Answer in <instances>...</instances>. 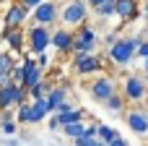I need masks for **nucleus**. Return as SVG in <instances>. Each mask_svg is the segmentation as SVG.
Returning <instances> with one entry per match:
<instances>
[{
  "mask_svg": "<svg viewBox=\"0 0 148 146\" xmlns=\"http://www.w3.org/2000/svg\"><path fill=\"white\" fill-rule=\"evenodd\" d=\"M143 71H148V57H146V60H143Z\"/></svg>",
  "mask_w": 148,
  "mask_h": 146,
  "instance_id": "nucleus-39",
  "label": "nucleus"
},
{
  "mask_svg": "<svg viewBox=\"0 0 148 146\" xmlns=\"http://www.w3.org/2000/svg\"><path fill=\"white\" fill-rule=\"evenodd\" d=\"M114 3H117V0H101V5L94 8V13H96L99 18H112V16H114Z\"/></svg>",
  "mask_w": 148,
  "mask_h": 146,
  "instance_id": "nucleus-23",
  "label": "nucleus"
},
{
  "mask_svg": "<svg viewBox=\"0 0 148 146\" xmlns=\"http://www.w3.org/2000/svg\"><path fill=\"white\" fill-rule=\"evenodd\" d=\"M73 68L78 76H94L101 71V57L99 55H73Z\"/></svg>",
  "mask_w": 148,
  "mask_h": 146,
  "instance_id": "nucleus-10",
  "label": "nucleus"
},
{
  "mask_svg": "<svg viewBox=\"0 0 148 146\" xmlns=\"http://www.w3.org/2000/svg\"><path fill=\"white\" fill-rule=\"evenodd\" d=\"M107 146H130V144H127V141H125L122 136H117V138H114L112 144H107Z\"/></svg>",
  "mask_w": 148,
  "mask_h": 146,
  "instance_id": "nucleus-34",
  "label": "nucleus"
},
{
  "mask_svg": "<svg viewBox=\"0 0 148 146\" xmlns=\"http://www.w3.org/2000/svg\"><path fill=\"white\" fill-rule=\"evenodd\" d=\"M120 91L125 94V99H127L130 104H140V102L148 97V84L143 81V76L130 73V76L122 81V89H120Z\"/></svg>",
  "mask_w": 148,
  "mask_h": 146,
  "instance_id": "nucleus-4",
  "label": "nucleus"
},
{
  "mask_svg": "<svg viewBox=\"0 0 148 146\" xmlns=\"http://www.w3.org/2000/svg\"><path fill=\"white\" fill-rule=\"evenodd\" d=\"M122 118H125V123H127V128L133 133H138V136L148 133V110L146 107H130V110L122 112Z\"/></svg>",
  "mask_w": 148,
  "mask_h": 146,
  "instance_id": "nucleus-8",
  "label": "nucleus"
},
{
  "mask_svg": "<svg viewBox=\"0 0 148 146\" xmlns=\"http://www.w3.org/2000/svg\"><path fill=\"white\" fill-rule=\"evenodd\" d=\"M47 115H49L47 99H31L29 102V123H42Z\"/></svg>",
  "mask_w": 148,
  "mask_h": 146,
  "instance_id": "nucleus-15",
  "label": "nucleus"
},
{
  "mask_svg": "<svg viewBox=\"0 0 148 146\" xmlns=\"http://www.w3.org/2000/svg\"><path fill=\"white\" fill-rule=\"evenodd\" d=\"M62 102H68V89H65V86H52V89H49V94H47L49 115H52V112H57V107H60Z\"/></svg>",
  "mask_w": 148,
  "mask_h": 146,
  "instance_id": "nucleus-16",
  "label": "nucleus"
},
{
  "mask_svg": "<svg viewBox=\"0 0 148 146\" xmlns=\"http://www.w3.org/2000/svg\"><path fill=\"white\" fill-rule=\"evenodd\" d=\"M49 131H62V123H60L57 112H52V118H49Z\"/></svg>",
  "mask_w": 148,
  "mask_h": 146,
  "instance_id": "nucleus-28",
  "label": "nucleus"
},
{
  "mask_svg": "<svg viewBox=\"0 0 148 146\" xmlns=\"http://www.w3.org/2000/svg\"><path fill=\"white\" fill-rule=\"evenodd\" d=\"M60 18H62V24L68 29L86 24V18H88V3L86 0H70V3H65L62 10H60Z\"/></svg>",
  "mask_w": 148,
  "mask_h": 146,
  "instance_id": "nucleus-3",
  "label": "nucleus"
},
{
  "mask_svg": "<svg viewBox=\"0 0 148 146\" xmlns=\"http://www.w3.org/2000/svg\"><path fill=\"white\" fill-rule=\"evenodd\" d=\"M49 44H52V31H49V26L34 24V26L29 29V52H31V55H42V52H47Z\"/></svg>",
  "mask_w": 148,
  "mask_h": 146,
  "instance_id": "nucleus-6",
  "label": "nucleus"
},
{
  "mask_svg": "<svg viewBox=\"0 0 148 146\" xmlns=\"http://www.w3.org/2000/svg\"><path fill=\"white\" fill-rule=\"evenodd\" d=\"M10 81H13V84H23V65H21V63L10 71Z\"/></svg>",
  "mask_w": 148,
  "mask_h": 146,
  "instance_id": "nucleus-26",
  "label": "nucleus"
},
{
  "mask_svg": "<svg viewBox=\"0 0 148 146\" xmlns=\"http://www.w3.org/2000/svg\"><path fill=\"white\" fill-rule=\"evenodd\" d=\"M143 81H146V84H148V71H146V73H143Z\"/></svg>",
  "mask_w": 148,
  "mask_h": 146,
  "instance_id": "nucleus-40",
  "label": "nucleus"
},
{
  "mask_svg": "<svg viewBox=\"0 0 148 146\" xmlns=\"http://www.w3.org/2000/svg\"><path fill=\"white\" fill-rule=\"evenodd\" d=\"M21 65H23V84H21L23 89H31V86H36L39 81H44V68H39L34 57H26Z\"/></svg>",
  "mask_w": 148,
  "mask_h": 146,
  "instance_id": "nucleus-11",
  "label": "nucleus"
},
{
  "mask_svg": "<svg viewBox=\"0 0 148 146\" xmlns=\"http://www.w3.org/2000/svg\"><path fill=\"white\" fill-rule=\"evenodd\" d=\"M114 16H120L125 24L138 18V0H117L114 3Z\"/></svg>",
  "mask_w": 148,
  "mask_h": 146,
  "instance_id": "nucleus-14",
  "label": "nucleus"
},
{
  "mask_svg": "<svg viewBox=\"0 0 148 146\" xmlns=\"http://www.w3.org/2000/svg\"><path fill=\"white\" fill-rule=\"evenodd\" d=\"M91 146H107V144H104V141H99V138H94V141H91Z\"/></svg>",
  "mask_w": 148,
  "mask_h": 146,
  "instance_id": "nucleus-36",
  "label": "nucleus"
},
{
  "mask_svg": "<svg viewBox=\"0 0 148 146\" xmlns=\"http://www.w3.org/2000/svg\"><path fill=\"white\" fill-rule=\"evenodd\" d=\"M13 68H16L13 55H10V52H0V73H10Z\"/></svg>",
  "mask_w": 148,
  "mask_h": 146,
  "instance_id": "nucleus-24",
  "label": "nucleus"
},
{
  "mask_svg": "<svg viewBox=\"0 0 148 146\" xmlns=\"http://www.w3.org/2000/svg\"><path fill=\"white\" fill-rule=\"evenodd\" d=\"M138 39H148V26H146V31H143V34H138Z\"/></svg>",
  "mask_w": 148,
  "mask_h": 146,
  "instance_id": "nucleus-37",
  "label": "nucleus"
},
{
  "mask_svg": "<svg viewBox=\"0 0 148 146\" xmlns=\"http://www.w3.org/2000/svg\"><path fill=\"white\" fill-rule=\"evenodd\" d=\"M0 128H3L5 136H13L16 128H18V123H16V120H0Z\"/></svg>",
  "mask_w": 148,
  "mask_h": 146,
  "instance_id": "nucleus-25",
  "label": "nucleus"
},
{
  "mask_svg": "<svg viewBox=\"0 0 148 146\" xmlns=\"http://www.w3.org/2000/svg\"><path fill=\"white\" fill-rule=\"evenodd\" d=\"M70 110H75V104H70V102H62V104L57 107V112H70Z\"/></svg>",
  "mask_w": 148,
  "mask_h": 146,
  "instance_id": "nucleus-33",
  "label": "nucleus"
},
{
  "mask_svg": "<svg viewBox=\"0 0 148 146\" xmlns=\"http://www.w3.org/2000/svg\"><path fill=\"white\" fill-rule=\"evenodd\" d=\"M29 102V89H23L21 84H8L0 89V112L3 110H13L18 104Z\"/></svg>",
  "mask_w": 148,
  "mask_h": 146,
  "instance_id": "nucleus-5",
  "label": "nucleus"
},
{
  "mask_svg": "<svg viewBox=\"0 0 148 146\" xmlns=\"http://www.w3.org/2000/svg\"><path fill=\"white\" fill-rule=\"evenodd\" d=\"M104 107H107L109 112H120V115H122V112H125V107H127V99H125V94H122V91H114V94L104 102Z\"/></svg>",
  "mask_w": 148,
  "mask_h": 146,
  "instance_id": "nucleus-18",
  "label": "nucleus"
},
{
  "mask_svg": "<svg viewBox=\"0 0 148 146\" xmlns=\"http://www.w3.org/2000/svg\"><path fill=\"white\" fill-rule=\"evenodd\" d=\"M143 13H146V18H148V0L143 3Z\"/></svg>",
  "mask_w": 148,
  "mask_h": 146,
  "instance_id": "nucleus-38",
  "label": "nucleus"
},
{
  "mask_svg": "<svg viewBox=\"0 0 148 146\" xmlns=\"http://www.w3.org/2000/svg\"><path fill=\"white\" fill-rule=\"evenodd\" d=\"M91 141H94V138H88V136L83 133V136H78V138H75V146H91Z\"/></svg>",
  "mask_w": 148,
  "mask_h": 146,
  "instance_id": "nucleus-31",
  "label": "nucleus"
},
{
  "mask_svg": "<svg viewBox=\"0 0 148 146\" xmlns=\"http://www.w3.org/2000/svg\"><path fill=\"white\" fill-rule=\"evenodd\" d=\"M117 39H120V37H117L114 31H112V34H107V37H104V44H107V50H109V47H112V44H114Z\"/></svg>",
  "mask_w": 148,
  "mask_h": 146,
  "instance_id": "nucleus-32",
  "label": "nucleus"
},
{
  "mask_svg": "<svg viewBox=\"0 0 148 146\" xmlns=\"http://www.w3.org/2000/svg\"><path fill=\"white\" fill-rule=\"evenodd\" d=\"M96 50V31L86 24H81L75 31H73V55H91Z\"/></svg>",
  "mask_w": 148,
  "mask_h": 146,
  "instance_id": "nucleus-2",
  "label": "nucleus"
},
{
  "mask_svg": "<svg viewBox=\"0 0 148 146\" xmlns=\"http://www.w3.org/2000/svg\"><path fill=\"white\" fill-rule=\"evenodd\" d=\"M36 65H39V68H47V65H49V57H47V52L36 55Z\"/></svg>",
  "mask_w": 148,
  "mask_h": 146,
  "instance_id": "nucleus-30",
  "label": "nucleus"
},
{
  "mask_svg": "<svg viewBox=\"0 0 148 146\" xmlns=\"http://www.w3.org/2000/svg\"><path fill=\"white\" fill-rule=\"evenodd\" d=\"M3 39H5V42H8V47H10V50H16V52L23 47V31H21V29H8V26H5Z\"/></svg>",
  "mask_w": 148,
  "mask_h": 146,
  "instance_id": "nucleus-17",
  "label": "nucleus"
},
{
  "mask_svg": "<svg viewBox=\"0 0 148 146\" xmlns=\"http://www.w3.org/2000/svg\"><path fill=\"white\" fill-rule=\"evenodd\" d=\"M135 57H140V60H146V57H148V39H140V44H138V52H135Z\"/></svg>",
  "mask_w": 148,
  "mask_h": 146,
  "instance_id": "nucleus-27",
  "label": "nucleus"
},
{
  "mask_svg": "<svg viewBox=\"0 0 148 146\" xmlns=\"http://www.w3.org/2000/svg\"><path fill=\"white\" fill-rule=\"evenodd\" d=\"M86 3H88V8H91V10H94V8H99V5H101V0H86Z\"/></svg>",
  "mask_w": 148,
  "mask_h": 146,
  "instance_id": "nucleus-35",
  "label": "nucleus"
},
{
  "mask_svg": "<svg viewBox=\"0 0 148 146\" xmlns=\"http://www.w3.org/2000/svg\"><path fill=\"white\" fill-rule=\"evenodd\" d=\"M62 133H65L68 138H73V141H75L78 136H83V133H86V120H83V123H70V125H62Z\"/></svg>",
  "mask_w": 148,
  "mask_h": 146,
  "instance_id": "nucleus-21",
  "label": "nucleus"
},
{
  "mask_svg": "<svg viewBox=\"0 0 148 146\" xmlns=\"http://www.w3.org/2000/svg\"><path fill=\"white\" fill-rule=\"evenodd\" d=\"M57 16H60V8H57V3H49V0L39 3V5L31 10L34 24H42V26H52V24L57 21Z\"/></svg>",
  "mask_w": 148,
  "mask_h": 146,
  "instance_id": "nucleus-9",
  "label": "nucleus"
},
{
  "mask_svg": "<svg viewBox=\"0 0 148 146\" xmlns=\"http://www.w3.org/2000/svg\"><path fill=\"white\" fill-rule=\"evenodd\" d=\"M88 91H91V99L94 102H99V104H104L114 91H120L117 86H114V78L112 76H96L91 84H88Z\"/></svg>",
  "mask_w": 148,
  "mask_h": 146,
  "instance_id": "nucleus-7",
  "label": "nucleus"
},
{
  "mask_svg": "<svg viewBox=\"0 0 148 146\" xmlns=\"http://www.w3.org/2000/svg\"><path fill=\"white\" fill-rule=\"evenodd\" d=\"M18 3H21V5H23L26 10H34V8H36L39 3H44V0H18Z\"/></svg>",
  "mask_w": 148,
  "mask_h": 146,
  "instance_id": "nucleus-29",
  "label": "nucleus"
},
{
  "mask_svg": "<svg viewBox=\"0 0 148 146\" xmlns=\"http://www.w3.org/2000/svg\"><path fill=\"white\" fill-rule=\"evenodd\" d=\"M117 136H120V133H117V128H112V125H101V123H99V136H96L99 141H104V144H112Z\"/></svg>",
  "mask_w": 148,
  "mask_h": 146,
  "instance_id": "nucleus-22",
  "label": "nucleus"
},
{
  "mask_svg": "<svg viewBox=\"0 0 148 146\" xmlns=\"http://www.w3.org/2000/svg\"><path fill=\"white\" fill-rule=\"evenodd\" d=\"M57 115H60V123H62V125L83 123V120H86V112H83V110H78V107H75V110H70V112H57Z\"/></svg>",
  "mask_w": 148,
  "mask_h": 146,
  "instance_id": "nucleus-19",
  "label": "nucleus"
},
{
  "mask_svg": "<svg viewBox=\"0 0 148 146\" xmlns=\"http://www.w3.org/2000/svg\"><path fill=\"white\" fill-rule=\"evenodd\" d=\"M29 13H31V10H26L21 3H13V5L8 8V13H5V26H8V29H21V24H26Z\"/></svg>",
  "mask_w": 148,
  "mask_h": 146,
  "instance_id": "nucleus-12",
  "label": "nucleus"
},
{
  "mask_svg": "<svg viewBox=\"0 0 148 146\" xmlns=\"http://www.w3.org/2000/svg\"><path fill=\"white\" fill-rule=\"evenodd\" d=\"M52 47H55L57 52H70V50H73V31H70L68 26L52 31Z\"/></svg>",
  "mask_w": 148,
  "mask_h": 146,
  "instance_id": "nucleus-13",
  "label": "nucleus"
},
{
  "mask_svg": "<svg viewBox=\"0 0 148 146\" xmlns=\"http://www.w3.org/2000/svg\"><path fill=\"white\" fill-rule=\"evenodd\" d=\"M138 44H140L138 37H122V39H117V42L107 50V57H109L114 65L125 68V65L133 63V57H135V52H138Z\"/></svg>",
  "mask_w": 148,
  "mask_h": 146,
  "instance_id": "nucleus-1",
  "label": "nucleus"
},
{
  "mask_svg": "<svg viewBox=\"0 0 148 146\" xmlns=\"http://www.w3.org/2000/svg\"><path fill=\"white\" fill-rule=\"evenodd\" d=\"M49 89H52V86H49L47 81H39L36 86H31V89H29V99H47Z\"/></svg>",
  "mask_w": 148,
  "mask_h": 146,
  "instance_id": "nucleus-20",
  "label": "nucleus"
}]
</instances>
